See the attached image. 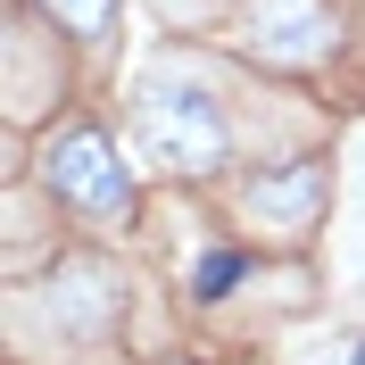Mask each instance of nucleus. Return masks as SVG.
<instances>
[{
	"instance_id": "nucleus-5",
	"label": "nucleus",
	"mask_w": 365,
	"mask_h": 365,
	"mask_svg": "<svg viewBox=\"0 0 365 365\" xmlns=\"http://www.w3.org/2000/svg\"><path fill=\"white\" fill-rule=\"evenodd\" d=\"M42 9L67 25V34H83V42H100V34L116 25V0H42Z\"/></svg>"
},
{
	"instance_id": "nucleus-4",
	"label": "nucleus",
	"mask_w": 365,
	"mask_h": 365,
	"mask_svg": "<svg viewBox=\"0 0 365 365\" xmlns=\"http://www.w3.org/2000/svg\"><path fill=\"white\" fill-rule=\"evenodd\" d=\"M324 191H332V175H324V158H291L282 175H257L250 182V216H266L274 232H307L316 225Z\"/></svg>"
},
{
	"instance_id": "nucleus-3",
	"label": "nucleus",
	"mask_w": 365,
	"mask_h": 365,
	"mask_svg": "<svg viewBox=\"0 0 365 365\" xmlns=\"http://www.w3.org/2000/svg\"><path fill=\"white\" fill-rule=\"evenodd\" d=\"M332 9L324 0H250L241 9V50L257 67H316L332 50Z\"/></svg>"
},
{
	"instance_id": "nucleus-7",
	"label": "nucleus",
	"mask_w": 365,
	"mask_h": 365,
	"mask_svg": "<svg viewBox=\"0 0 365 365\" xmlns=\"http://www.w3.org/2000/svg\"><path fill=\"white\" fill-rule=\"evenodd\" d=\"M349 365H365V341H357V349H349Z\"/></svg>"
},
{
	"instance_id": "nucleus-2",
	"label": "nucleus",
	"mask_w": 365,
	"mask_h": 365,
	"mask_svg": "<svg viewBox=\"0 0 365 365\" xmlns=\"http://www.w3.org/2000/svg\"><path fill=\"white\" fill-rule=\"evenodd\" d=\"M42 182L75 207V216H91V225H125V216H133V175L116 166V150H108L100 125H67V133L50 141L42 150Z\"/></svg>"
},
{
	"instance_id": "nucleus-6",
	"label": "nucleus",
	"mask_w": 365,
	"mask_h": 365,
	"mask_svg": "<svg viewBox=\"0 0 365 365\" xmlns=\"http://www.w3.org/2000/svg\"><path fill=\"white\" fill-rule=\"evenodd\" d=\"M241 274H250V257H241V250H216V257L200 266V282H191V299H225Z\"/></svg>"
},
{
	"instance_id": "nucleus-1",
	"label": "nucleus",
	"mask_w": 365,
	"mask_h": 365,
	"mask_svg": "<svg viewBox=\"0 0 365 365\" xmlns=\"http://www.w3.org/2000/svg\"><path fill=\"white\" fill-rule=\"evenodd\" d=\"M133 141H141V158L166 166V175H216L232 150L225 133V116H216V100H207L200 83H141L133 100Z\"/></svg>"
}]
</instances>
